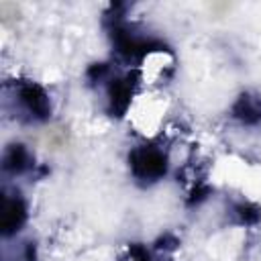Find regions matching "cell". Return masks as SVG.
<instances>
[{
  "label": "cell",
  "instance_id": "cell-1",
  "mask_svg": "<svg viewBox=\"0 0 261 261\" xmlns=\"http://www.w3.org/2000/svg\"><path fill=\"white\" fill-rule=\"evenodd\" d=\"M14 100L22 112V118L31 122H43L51 116L49 94L35 82H18L14 86Z\"/></svg>",
  "mask_w": 261,
  "mask_h": 261
},
{
  "label": "cell",
  "instance_id": "cell-5",
  "mask_svg": "<svg viewBox=\"0 0 261 261\" xmlns=\"http://www.w3.org/2000/svg\"><path fill=\"white\" fill-rule=\"evenodd\" d=\"M2 167L10 175H20V173H24L33 167V155L20 143L8 145L4 155H2Z\"/></svg>",
  "mask_w": 261,
  "mask_h": 261
},
{
  "label": "cell",
  "instance_id": "cell-7",
  "mask_svg": "<svg viewBox=\"0 0 261 261\" xmlns=\"http://www.w3.org/2000/svg\"><path fill=\"white\" fill-rule=\"evenodd\" d=\"M234 212L239 214L241 222H247V224H253L259 220V208L253 206V204H239L234 208Z\"/></svg>",
  "mask_w": 261,
  "mask_h": 261
},
{
  "label": "cell",
  "instance_id": "cell-2",
  "mask_svg": "<svg viewBox=\"0 0 261 261\" xmlns=\"http://www.w3.org/2000/svg\"><path fill=\"white\" fill-rule=\"evenodd\" d=\"M128 165L133 175L139 181H157L167 173V157L161 149L153 145H143L130 151L128 155Z\"/></svg>",
  "mask_w": 261,
  "mask_h": 261
},
{
  "label": "cell",
  "instance_id": "cell-4",
  "mask_svg": "<svg viewBox=\"0 0 261 261\" xmlns=\"http://www.w3.org/2000/svg\"><path fill=\"white\" fill-rule=\"evenodd\" d=\"M135 90V82L133 75H124V77H114L108 84V104H110V112L120 116L126 112L128 104H130V96Z\"/></svg>",
  "mask_w": 261,
  "mask_h": 261
},
{
  "label": "cell",
  "instance_id": "cell-6",
  "mask_svg": "<svg viewBox=\"0 0 261 261\" xmlns=\"http://www.w3.org/2000/svg\"><path fill=\"white\" fill-rule=\"evenodd\" d=\"M232 116L243 124H259L261 122V98L255 94H241L232 104Z\"/></svg>",
  "mask_w": 261,
  "mask_h": 261
},
{
  "label": "cell",
  "instance_id": "cell-3",
  "mask_svg": "<svg viewBox=\"0 0 261 261\" xmlns=\"http://www.w3.org/2000/svg\"><path fill=\"white\" fill-rule=\"evenodd\" d=\"M27 220V204L20 198V194H4L2 196V214H0V226L2 234L10 237L20 230V226Z\"/></svg>",
  "mask_w": 261,
  "mask_h": 261
}]
</instances>
